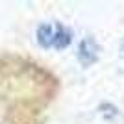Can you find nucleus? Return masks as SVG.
<instances>
[{"instance_id":"1","label":"nucleus","mask_w":124,"mask_h":124,"mask_svg":"<svg viewBox=\"0 0 124 124\" xmlns=\"http://www.w3.org/2000/svg\"><path fill=\"white\" fill-rule=\"evenodd\" d=\"M37 41L45 48H65L70 43V31L61 24H41L37 28Z\"/></svg>"},{"instance_id":"2","label":"nucleus","mask_w":124,"mask_h":124,"mask_svg":"<svg viewBox=\"0 0 124 124\" xmlns=\"http://www.w3.org/2000/svg\"><path fill=\"white\" fill-rule=\"evenodd\" d=\"M78 57L83 65H89L96 59V45H94L93 39H83L82 45H80V52H78Z\"/></svg>"}]
</instances>
